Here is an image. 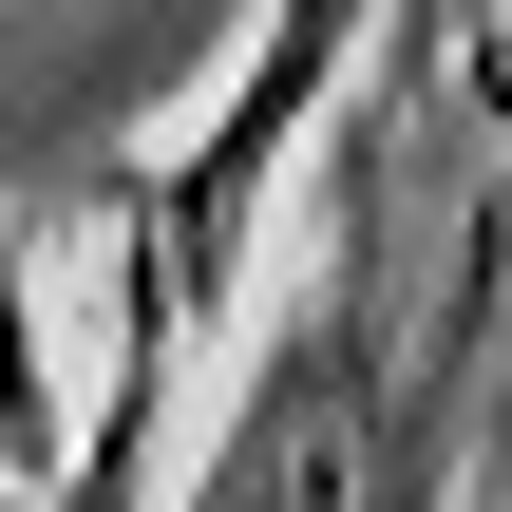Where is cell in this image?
Here are the masks:
<instances>
[{
    "mask_svg": "<svg viewBox=\"0 0 512 512\" xmlns=\"http://www.w3.org/2000/svg\"><path fill=\"white\" fill-rule=\"evenodd\" d=\"M0 512H76V437H57V361H38L19 247H0Z\"/></svg>",
    "mask_w": 512,
    "mask_h": 512,
    "instance_id": "obj_3",
    "label": "cell"
},
{
    "mask_svg": "<svg viewBox=\"0 0 512 512\" xmlns=\"http://www.w3.org/2000/svg\"><path fill=\"white\" fill-rule=\"evenodd\" d=\"M380 456H399V323H380V247H361V209H323L304 304H285V342L247 361V399H228L190 512H361Z\"/></svg>",
    "mask_w": 512,
    "mask_h": 512,
    "instance_id": "obj_1",
    "label": "cell"
},
{
    "mask_svg": "<svg viewBox=\"0 0 512 512\" xmlns=\"http://www.w3.org/2000/svg\"><path fill=\"white\" fill-rule=\"evenodd\" d=\"M494 512H512V475H494Z\"/></svg>",
    "mask_w": 512,
    "mask_h": 512,
    "instance_id": "obj_4",
    "label": "cell"
},
{
    "mask_svg": "<svg viewBox=\"0 0 512 512\" xmlns=\"http://www.w3.org/2000/svg\"><path fill=\"white\" fill-rule=\"evenodd\" d=\"M380 19H399V0H266V38L228 57V95H209V114H190L171 152H133V190H114V209H133V228L171 247V285H190V323H209V304L247 285V228H266V171L304 152V114H323V76H342V57H361Z\"/></svg>",
    "mask_w": 512,
    "mask_h": 512,
    "instance_id": "obj_2",
    "label": "cell"
}]
</instances>
